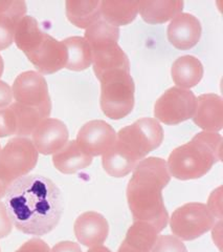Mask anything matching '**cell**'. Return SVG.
<instances>
[{"label":"cell","instance_id":"obj_1","mask_svg":"<svg viewBox=\"0 0 223 252\" xmlns=\"http://www.w3.org/2000/svg\"><path fill=\"white\" fill-rule=\"evenodd\" d=\"M4 196L13 225L23 233L45 235L60 222L64 208L61 190L43 176L29 175L16 180Z\"/></svg>","mask_w":223,"mask_h":252},{"label":"cell","instance_id":"obj_2","mask_svg":"<svg viewBox=\"0 0 223 252\" xmlns=\"http://www.w3.org/2000/svg\"><path fill=\"white\" fill-rule=\"evenodd\" d=\"M170 180L167 162L162 158L150 157L135 166L127 186V201L134 220H144L165 229L169 215L163 190Z\"/></svg>","mask_w":223,"mask_h":252},{"label":"cell","instance_id":"obj_3","mask_svg":"<svg viewBox=\"0 0 223 252\" xmlns=\"http://www.w3.org/2000/svg\"><path fill=\"white\" fill-rule=\"evenodd\" d=\"M164 130L152 118H142L116 133L113 146L103 155V168L109 176L123 178L151 152L162 145Z\"/></svg>","mask_w":223,"mask_h":252},{"label":"cell","instance_id":"obj_4","mask_svg":"<svg viewBox=\"0 0 223 252\" xmlns=\"http://www.w3.org/2000/svg\"><path fill=\"white\" fill-rule=\"evenodd\" d=\"M222 137L218 132L201 131L170 154L167 166L170 176L187 181L199 179L221 160Z\"/></svg>","mask_w":223,"mask_h":252},{"label":"cell","instance_id":"obj_5","mask_svg":"<svg viewBox=\"0 0 223 252\" xmlns=\"http://www.w3.org/2000/svg\"><path fill=\"white\" fill-rule=\"evenodd\" d=\"M101 82V109L112 120H121L134 107L135 86L130 70H115L106 74Z\"/></svg>","mask_w":223,"mask_h":252},{"label":"cell","instance_id":"obj_6","mask_svg":"<svg viewBox=\"0 0 223 252\" xmlns=\"http://www.w3.org/2000/svg\"><path fill=\"white\" fill-rule=\"evenodd\" d=\"M38 152L28 138L11 139L0 149V179L10 186L16 180L28 176L38 162Z\"/></svg>","mask_w":223,"mask_h":252},{"label":"cell","instance_id":"obj_7","mask_svg":"<svg viewBox=\"0 0 223 252\" xmlns=\"http://www.w3.org/2000/svg\"><path fill=\"white\" fill-rule=\"evenodd\" d=\"M216 220L206 205L188 203L173 212L170 227L179 240L192 241L210 231L216 224Z\"/></svg>","mask_w":223,"mask_h":252},{"label":"cell","instance_id":"obj_8","mask_svg":"<svg viewBox=\"0 0 223 252\" xmlns=\"http://www.w3.org/2000/svg\"><path fill=\"white\" fill-rule=\"evenodd\" d=\"M195 106L196 96L193 92L174 86L155 102V120L167 125H177L193 117Z\"/></svg>","mask_w":223,"mask_h":252},{"label":"cell","instance_id":"obj_9","mask_svg":"<svg viewBox=\"0 0 223 252\" xmlns=\"http://www.w3.org/2000/svg\"><path fill=\"white\" fill-rule=\"evenodd\" d=\"M13 98L16 103L22 106L36 108L50 115L52 113V101L49 85L45 78L35 70L21 73L12 86Z\"/></svg>","mask_w":223,"mask_h":252},{"label":"cell","instance_id":"obj_10","mask_svg":"<svg viewBox=\"0 0 223 252\" xmlns=\"http://www.w3.org/2000/svg\"><path fill=\"white\" fill-rule=\"evenodd\" d=\"M115 139L116 132L112 126L103 120H93L80 128L76 142L86 155L92 158L105 155L113 146Z\"/></svg>","mask_w":223,"mask_h":252},{"label":"cell","instance_id":"obj_11","mask_svg":"<svg viewBox=\"0 0 223 252\" xmlns=\"http://www.w3.org/2000/svg\"><path fill=\"white\" fill-rule=\"evenodd\" d=\"M27 57L38 69V73L51 75L66 66L67 50L63 41L45 34L42 42Z\"/></svg>","mask_w":223,"mask_h":252},{"label":"cell","instance_id":"obj_12","mask_svg":"<svg viewBox=\"0 0 223 252\" xmlns=\"http://www.w3.org/2000/svg\"><path fill=\"white\" fill-rule=\"evenodd\" d=\"M31 137L38 154L47 156L56 154L67 144L69 132L64 122L47 118L37 126Z\"/></svg>","mask_w":223,"mask_h":252},{"label":"cell","instance_id":"obj_13","mask_svg":"<svg viewBox=\"0 0 223 252\" xmlns=\"http://www.w3.org/2000/svg\"><path fill=\"white\" fill-rule=\"evenodd\" d=\"M201 32V23L194 15L180 13L171 20L167 34L174 47L186 51L192 49L200 40Z\"/></svg>","mask_w":223,"mask_h":252},{"label":"cell","instance_id":"obj_14","mask_svg":"<svg viewBox=\"0 0 223 252\" xmlns=\"http://www.w3.org/2000/svg\"><path fill=\"white\" fill-rule=\"evenodd\" d=\"M74 230L77 240L86 247L101 246L109 233L106 218L94 211H87L79 216L75 222Z\"/></svg>","mask_w":223,"mask_h":252},{"label":"cell","instance_id":"obj_15","mask_svg":"<svg viewBox=\"0 0 223 252\" xmlns=\"http://www.w3.org/2000/svg\"><path fill=\"white\" fill-rule=\"evenodd\" d=\"M193 122L209 132H218L223 127V100L216 94H203L196 98Z\"/></svg>","mask_w":223,"mask_h":252},{"label":"cell","instance_id":"obj_16","mask_svg":"<svg viewBox=\"0 0 223 252\" xmlns=\"http://www.w3.org/2000/svg\"><path fill=\"white\" fill-rule=\"evenodd\" d=\"M93 72L98 80L115 70H130V62L118 44L92 52Z\"/></svg>","mask_w":223,"mask_h":252},{"label":"cell","instance_id":"obj_17","mask_svg":"<svg viewBox=\"0 0 223 252\" xmlns=\"http://www.w3.org/2000/svg\"><path fill=\"white\" fill-rule=\"evenodd\" d=\"M203 65L198 58L186 55L175 60L171 68V75L177 88L190 90L201 81Z\"/></svg>","mask_w":223,"mask_h":252},{"label":"cell","instance_id":"obj_18","mask_svg":"<svg viewBox=\"0 0 223 252\" xmlns=\"http://www.w3.org/2000/svg\"><path fill=\"white\" fill-rule=\"evenodd\" d=\"M53 163L60 172L71 175L88 167L92 163V158L86 155L74 140L67 142L64 147L54 154Z\"/></svg>","mask_w":223,"mask_h":252},{"label":"cell","instance_id":"obj_19","mask_svg":"<svg viewBox=\"0 0 223 252\" xmlns=\"http://www.w3.org/2000/svg\"><path fill=\"white\" fill-rule=\"evenodd\" d=\"M184 9V1L155 0L139 1V14L142 20L150 25H161L172 20Z\"/></svg>","mask_w":223,"mask_h":252},{"label":"cell","instance_id":"obj_20","mask_svg":"<svg viewBox=\"0 0 223 252\" xmlns=\"http://www.w3.org/2000/svg\"><path fill=\"white\" fill-rule=\"evenodd\" d=\"M66 17L79 29H88L101 18V1L99 0H67Z\"/></svg>","mask_w":223,"mask_h":252},{"label":"cell","instance_id":"obj_21","mask_svg":"<svg viewBox=\"0 0 223 252\" xmlns=\"http://www.w3.org/2000/svg\"><path fill=\"white\" fill-rule=\"evenodd\" d=\"M46 33L40 29L38 21L31 16H25L15 28L14 42L26 56L33 53L42 42Z\"/></svg>","mask_w":223,"mask_h":252},{"label":"cell","instance_id":"obj_22","mask_svg":"<svg viewBox=\"0 0 223 252\" xmlns=\"http://www.w3.org/2000/svg\"><path fill=\"white\" fill-rule=\"evenodd\" d=\"M139 13V1H101V17L116 28L129 25Z\"/></svg>","mask_w":223,"mask_h":252},{"label":"cell","instance_id":"obj_23","mask_svg":"<svg viewBox=\"0 0 223 252\" xmlns=\"http://www.w3.org/2000/svg\"><path fill=\"white\" fill-rule=\"evenodd\" d=\"M119 29L110 25L102 17L85 31L84 39L89 44L91 52L100 51L118 44Z\"/></svg>","mask_w":223,"mask_h":252},{"label":"cell","instance_id":"obj_24","mask_svg":"<svg viewBox=\"0 0 223 252\" xmlns=\"http://www.w3.org/2000/svg\"><path fill=\"white\" fill-rule=\"evenodd\" d=\"M62 41L67 50L65 68L74 72H82L92 64V52L84 37H68Z\"/></svg>","mask_w":223,"mask_h":252},{"label":"cell","instance_id":"obj_25","mask_svg":"<svg viewBox=\"0 0 223 252\" xmlns=\"http://www.w3.org/2000/svg\"><path fill=\"white\" fill-rule=\"evenodd\" d=\"M10 107L13 109L16 116V121H17L16 135L22 138L30 136L37 126L50 117V115L45 114L42 110L22 106L16 102L12 103Z\"/></svg>","mask_w":223,"mask_h":252},{"label":"cell","instance_id":"obj_26","mask_svg":"<svg viewBox=\"0 0 223 252\" xmlns=\"http://www.w3.org/2000/svg\"><path fill=\"white\" fill-rule=\"evenodd\" d=\"M151 252H188L185 244L175 235H158Z\"/></svg>","mask_w":223,"mask_h":252},{"label":"cell","instance_id":"obj_27","mask_svg":"<svg viewBox=\"0 0 223 252\" xmlns=\"http://www.w3.org/2000/svg\"><path fill=\"white\" fill-rule=\"evenodd\" d=\"M27 3L18 0H0V16H5L18 22L26 16Z\"/></svg>","mask_w":223,"mask_h":252},{"label":"cell","instance_id":"obj_28","mask_svg":"<svg viewBox=\"0 0 223 252\" xmlns=\"http://www.w3.org/2000/svg\"><path fill=\"white\" fill-rule=\"evenodd\" d=\"M17 121L13 109L9 106L0 109V138L16 135Z\"/></svg>","mask_w":223,"mask_h":252},{"label":"cell","instance_id":"obj_29","mask_svg":"<svg viewBox=\"0 0 223 252\" xmlns=\"http://www.w3.org/2000/svg\"><path fill=\"white\" fill-rule=\"evenodd\" d=\"M17 22L13 19L0 16V51L10 47L14 42V33Z\"/></svg>","mask_w":223,"mask_h":252},{"label":"cell","instance_id":"obj_30","mask_svg":"<svg viewBox=\"0 0 223 252\" xmlns=\"http://www.w3.org/2000/svg\"><path fill=\"white\" fill-rule=\"evenodd\" d=\"M15 252H51L50 246L41 239H30Z\"/></svg>","mask_w":223,"mask_h":252},{"label":"cell","instance_id":"obj_31","mask_svg":"<svg viewBox=\"0 0 223 252\" xmlns=\"http://www.w3.org/2000/svg\"><path fill=\"white\" fill-rule=\"evenodd\" d=\"M222 191H221V187L217 188L216 190L213 191V193L211 194L210 199H209V203L206 206L211 210L212 214L214 215V217L216 218L217 220H222Z\"/></svg>","mask_w":223,"mask_h":252},{"label":"cell","instance_id":"obj_32","mask_svg":"<svg viewBox=\"0 0 223 252\" xmlns=\"http://www.w3.org/2000/svg\"><path fill=\"white\" fill-rule=\"evenodd\" d=\"M13 229V222L4 203L0 202V239L9 235Z\"/></svg>","mask_w":223,"mask_h":252},{"label":"cell","instance_id":"obj_33","mask_svg":"<svg viewBox=\"0 0 223 252\" xmlns=\"http://www.w3.org/2000/svg\"><path fill=\"white\" fill-rule=\"evenodd\" d=\"M13 101V93L10 85L0 80V109L9 107Z\"/></svg>","mask_w":223,"mask_h":252},{"label":"cell","instance_id":"obj_34","mask_svg":"<svg viewBox=\"0 0 223 252\" xmlns=\"http://www.w3.org/2000/svg\"><path fill=\"white\" fill-rule=\"evenodd\" d=\"M51 252H82V250L78 244L70 241H64L56 244Z\"/></svg>","mask_w":223,"mask_h":252},{"label":"cell","instance_id":"obj_35","mask_svg":"<svg viewBox=\"0 0 223 252\" xmlns=\"http://www.w3.org/2000/svg\"><path fill=\"white\" fill-rule=\"evenodd\" d=\"M87 252H111L110 249H108L107 247L104 246H95V247H91Z\"/></svg>","mask_w":223,"mask_h":252},{"label":"cell","instance_id":"obj_36","mask_svg":"<svg viewBox=\"0 0 223 252\" xmlns=\"http://www.w3.org/2000/svg\"><path fill=\"white\" fill-rule=\"evenodd\" d=\"M7 188H9V186L5 185V184L3 183V181H2L1 179H0V199L3 198V196L5 195V192H6V190H7Z\"/></svg>","mask_w":223,"mask_h":252},{"label":"cell","instance_id":"obj_37","mask_svg":"<svg viewBox=\"0 0 223 252\" xmlns=\"http://www.w3.org/2000/svg\"><path fill=\"white\" fill-rule=\"evenodd\" d=\"M3 69H4V63H3L2 56L0 55V77H1L3 74Z\"/></svg>","mask_w":223,"mask_h":252}]
</instances>
